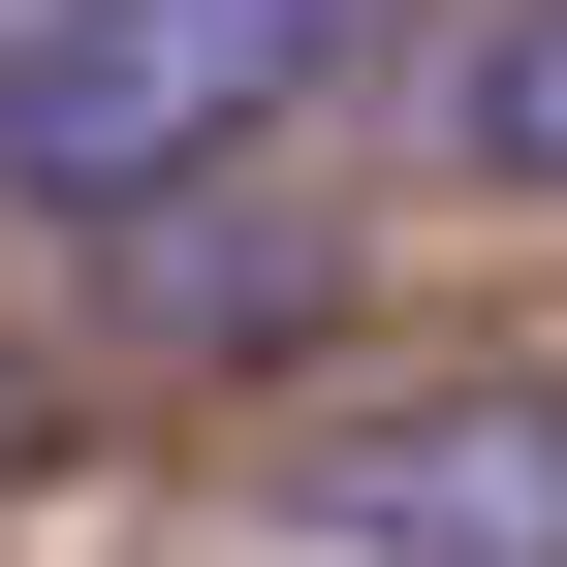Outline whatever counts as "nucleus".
Wrapping results in <instances>:
<instances>
[{
	"label": "nucleus",
	"mask_w": 567,
	"mask_h": 567,
	"mask_svg": "<svg viewBox=\"0 0 567 567\" xmlns=\"http://www.w3.org/2000/svg\"><path fill=\"white\" fill-rule=\"evenodd\" d=\"M347 0H0V189L32 221H158L316 95Z\"/></svg>",
	"instance_id": "nucleus-1"
},
{
	"label": "nucleus",
	"mask_w": 567,
	"mask_h": 567,
	"mask_svg": "<svg viewBox=\"0 0 567 567\" xmlns=\"http://www.w3.org/2000/svg\"><path fill=\"white\" fill-rule=\"evenodd\" d=\"M284 536L347 567H567V379H379L284 442Z\"/></svg>",
	"instance_id": "nucleus-2"
},
{
	"label": "nucleus",
	"mask_w": 567,
	"mask_h": 567,
	"mask_svg": "<svg viewBox=\"0 0 567 567\" xmlns=\"http://www.w3.org/2000/svg\"><path fill=\"white\" fill-rule=\"evenodd\" d=\"M442 158L473 189H567V0H473L442 32Z\"/></svg>",
	"instance_id": "nucleus-3"
}]
</instances>
